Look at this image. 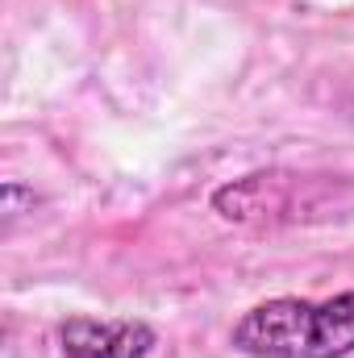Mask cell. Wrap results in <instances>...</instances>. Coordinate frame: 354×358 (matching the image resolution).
I'll return each mask as SVG.
<instances>
[{
  "label": "cell",
  "mask_w": 354,
  "mask_h": 358,
  "mask_svg": "<svg viewBox=\"0 0 354 358\" xmlns=\"http://www.w3.org/2000/svg\"><path fill=\"white\" fill-rule=\"evenodd\" d=\"M229 346L246 358H346L354 355V292L330 300H263L242 313Z\"/></svg>",
  "instance_id": "6da1fadb"
},
{
  "label": "cell",
  "mask_w": 354,
  "mask_h": 358,
  "mask_svg": "<svg viewBox=\"0 0 354 358\" xmlns=\"http://www.w3.org/2000/svg\"><path fill=\"white\" fill-rule=\"evenodd\" d=\"M159 334L134 317H71L59 325L63 358H146Z\"/></svg>",
  "instance_id": "7a4b0ae2"
}]
</instances>
